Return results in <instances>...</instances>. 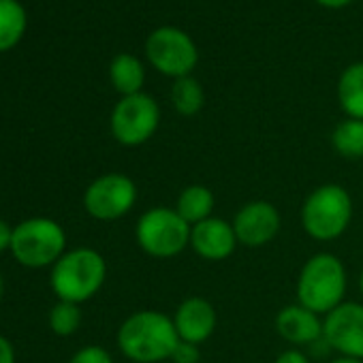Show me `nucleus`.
<instances>
[{"mask_svg": "<svg viewBox=\"0 0 363 363\" xmlns=\"http://www.w3.org/2000/svg\"><path fill=\"white\" fill-rule=\"evenodd\" d=\"M107 276L105 259L92 248H77L62 255L52 269V289L60 301L82 303L99 293Z\"/></svg>", "mask_w": 363, "mask_h": 363, "instance_id": "7ed1b4c3", "label": "nucleus"}, {"mask_svg": "<svg viewBox=\"0 0 363 363\" xmlns=\"http://www.w3.org/2000/svg\"><path fill=\"white\" fill-rule=\"evenodd\" d=\"M216 320L218 318H216L214 306L203 297L184 299L173 314V325H175L179 340L191 342V344L206 342L214 333Z\"/></svg>", "mask_w": 363, "mask_h": 363, "instance_id": "f8f14e48", "label": "nucleus"}, {"mask_svg": "<svg viewBox=\"0 0 363 363\" xmlns=\"http://www.w3.org/2000/svg\"><path fill=\"white\" fill-rule=\"evenodd\" d=\"M316 3L323 7H329V9H340V7H346L348 3H352V0H316Z\"/></svg>", "mask_w": 363, "mask_h": 363, "instance_id": "bb28decb", "label": "nucleus"}, {"mask_svg": "<svg viewBox=\"0 0 363 363\" xmlns=\"http://www.w3.org/2000/svg\"><path fill=\"white\" fill-rule=\"evenodd\" d=\"M26 30V11L18 0H0V54L13 50Z\"/></svg>", "mask_w": 363, "mask_h": 363, "instance_id": "a211bd4d", "label": "nucleus"}, {"mask_svg": "<svg viewBox=\"0 0 363 363\" xmlns=\"http://www.w3.org/2000/svg\"><path fill=\"white\" fill-rule=\"evenodd\" d=\"M350 218L352 199L340 184H323L314 189L301 208V227L318 242L337 240L348 229Z\"/></svg>", "mask_w": 363, "mask_h": 363, "instance_id": "20e7f679", "label": "nucleus"}, {"mask_svg": "<svg viewBox=\"0 0 363 363\" xmlns=\"http://www.w3.org/2000/svg\"><path fill=\"white\" fill-rule=\"evenodd\" d=\"M0 297H3V276H0Z\"/></svg>", "mask_w": 363, "mask_h": 363, "instance_id": "c756f323", "label": "nucleus"}, {"mask_svg": "<svg viewBox=\"0 0 363 363\" xmlns=\"http://www.w3.org/2000/svg\"><path fill=\"white\" fill-rule=\"evenodd\" d=\"M175 212L182 216V220H186L191 227L212 218L214 212V195L208 186L203 184H191L179 193Z\"/></svg>", "mask_w": 363, "mask_h": 363, "instance_id": "2eb2a0df", "label": "nucleus"}, {"mask_svg": "<svg viewBox=\"0 0 363 363\" xmlns=\"http://www.w3.org/2000/svg\"><path fill=\"white\" fill-rule=\"evenodd\" d=\"M82 323V312L77 303L71 301H58L50 312V327L58 335H71L77 331Z\"/></svg>", "mask_w": 363, "mask_h": 363, "instance_id": "412c9836", "label": "nucleus"}, {"mask_svg": "<svg viewBox=\"0 0 363 363\" xmlns=\"http://www.w3.org/2000/svg\"><path fill=\"white\" fill-rule=\"evenodd\" d=\"M276 331L289 344H312L323 337V320L301 303L284 306L276 316Z\"/></svg>", "mask_w": 363, "mask_h": 363, "instance_id": "4468645a", "label": "nucleus"}, {"mask_svg": "<svg viewBox=\"0 0 363 363\" xmlns=\"http://www.w3.org/2000/svg\"><path fill=\"white\" fill-rule=\"evenodd\" d=\"M11 240H13V229L5 220H0V252L11 248Z\"/></svg>", "mask_w": 363, "mask_h": 363, "instance_id": "a878e982", "label": "nucleus"}, {"mask_svg": "<svg viewBox=\"0 0 363 363\" xmlns=\"http://www.w3.org/2000/svg\"><path fill=\"white\" fill-rule=\"evenodd\" d=\"M346 269L344 263L331 252L310 257L297 278V301L316 312L329 314L344 301Z\"/></svg>", "mask_w": 363, "mask_h": 363, "instance_id": "f03ea898", "label": "nucleus"}, {"mask_svg": "<svg viewBox=\"0 0 363 363\" xmlns=\"http://www.w3.org/2000/svg\"><path fill=\"white\" fill-rule=\"evenodd\" d=\"M171 103L177 109V113H182V116L199 113L203 109V103H206V94H203L201 84L191 75L175 79L173 88H171Z\"/></svg>", "mask_w": 363, "mask_h": 363, "instance_id": "aec40b11", "label": "nucleus"}, {"mask_svg": "<svg viewBox=\"0 0 363 363\" xmlns=\"http://www.w3.org/2000/svg\"><path fill=\"white\" fill-rule=\"evenodd\" d=\"M333 150L350 160L363 158V120L348 118L333 128L331 135Z\"/></svg>", "mask_w": 363, "mask_h": 363, "instance_id": "6ab92c4d", "label": "nucleus"}, {"mask_svg": "<svg viewBox=\"0 0 363 363\" xmlns=\"http://www.w3.org/2000/svg\"><path fill=\"white\" fill-rule=\"evenodd\" d=\"M191 225L171 208H152L141 214L135 235L141 250L154 259H171L191 246Z\"/></svg>", "mask_w": 363, "mask_h": 363, "instance_id": "39448f33", "label": "nucleus"}, {"mask_svg": "<svg viewBox=\"0 0 363 363\" xmlns=\"http://www.w3.org/2000/svg\"><path fill=\"white\" fill-rule=\"evenodd\" d=\"M109 77L113 88L122 94V96H130V94H139L141 86H143V65L130 56V54H120L111 60L109 67Z\"/></svg>", "mask_w": 363, "mask_h": 363, "instance_id": "f3484780", "label": "nucleus"}, {"mask_svg": "<svg viewBox=\"0 0 363 363\" xmlns=\"http://www.w3.org/2000/svg\"><path fill=\"white\" fill-rule=\"evenodd\" d=\"M340 107L348 118L363 120V62L350 65L337 82Z\"/></svg>", "mask_w": 363, "mask_h": 363, "instance_id": "dca6fc26", "label": "nucleus"}, {"mask_svg": "<svg viewBox=\"0 0 363 363\" xmlns=\"http://www.w3.org/2000/svg\"><path fill=\"white\" fill-rule=\"evenodd\" d=\"M0 363H16V352L13 346L7 337L0 335Z\"/></svg>", "mask_w": 363, "mask_h": 363, "instance_id": "393cba45", "label": "nucleus"}, {"mask_svg": "<svg viewBox=\"0 0 363 363\" xmlns=\"http://www.w3.org/2000/svg\"><path fill=\"white\" fill-rule=\"evenodd\" d=\"M201 359V350H199V344H191V342H184L179 340L173 354H171V361L173 363H199Z\"/></svg>", "mask_w": 363, "mask_h": 363, "instance_id": "5701e85b", "label": "nucleus"}, {"mask_svg": "<svg viewBox=\"0 0 363 363\" xmlns=\"http://www.w3.org/2000/svg\"><path fill=\"white\" fill-rule=\"evenodd\" d=\"M147 60L169 77H186L195 69L199 54L193 39L173 26H162L147 37L145 43Z\"/></svg>", "mask_w": 363, "mask_h": 363, "instance_id": "0eeeda50", "label": "nucleus"}, {"mask_svg": "<svg viewBox=\"0 0 363 363\" xmlns=\"http://www.w3.org/2000/svg\"><path fill=\"white\" fill-rule=\"evenodd\" d=\"M137 186L128 175L107 173L96 177L86 189L84 208L96 220H116L133 210Z\"/></svg>", "mask_w": 363, "mask_h": 363, "instance_id": "1a4fd4ad", "label": "nucleus"}, {"mask_svg": "<svg viewBox=\"0 0 363 363\" xmlns=\"http://www.w3.org/2000/svg\"><path fill=\"white\" fill-rule=\"evenodd\" d=\"M331 363H363L361 359H350V357H337L335 361H331Z\"/></svg>", "mask_w": 363, "mask_h": 363, "instance_id": "cd10ccee", "label": "nucleus"}, {"mask_svg": "<svg viewBox=\"0 0 363 363\" xmlns=\"http://www.w3.org/2000/svg\"><path fill=\"white\" fill-rule=\"evenodd\" d=\"M179 335L173 318L156 310L130 314L118 329V346L135 363H160L171 359Z\"/></svg>", "mask_w": 363, "mask_h": 363, "instance_id": "f257e3e1", "label": "nucleus"}, {"mask_svg": "<svg viewBox=\"0 0 363 363\" xmlns=\"http://www.w3.org/2000/svg\"><path fill=\"white\" fill-rule=\"evenodd\" d=\"M160 109L156 101L143 92L122 96L111 113V133L122 145H141L158 128Z\"/></svg>", "mask_w": 363, "mask_h": 363, "instance_id": "6e6552de", "label": "nucleus"}, {"mask_svg": "<svg viewBox=\"0 0 363 363\" xmlns=\"http://www.w3.org/2000/svg\"><path fill=\"white\" fill-rule=\"evenodd\" d=\"M323 340L342 357L363 361V306L342 301L335 310L325 314Z\"/></svg>", "mask_w": 363, "mask_h": 363, "instance_id": "9d476101", "label": "nucleus"}, {"mask_svg": "<svg viewBox=\"0 0 363 363\" xmlns=\"http://www.w3.org/2000/svg\"><path fill=\"white\" fill-rule=\"evenodd\" d=\"M274 363H310V359H308L301 350H297V348H289V350L280 352V354H278V359H276Z\"/></svg>", "mask_w": 363, "mask_h": 363, "instance_id": "b1692460", "label": "nucleus"}, {"mask_svg": "<svg viewBox=\"0 0 363 363\" xmlns=\"http://www.w3.org/2000/svg\"><path fill=\"white\" fill-rule=\"evenodd\" d=\"M67 246L62 227L52 218H30L13 229L11 252L26 267H45L56 263Z\"/></svg>", "mask_w": 363, "mask_h": 363, "instance_id": "423d86ee", "label": "nucleus"}, {"mask_svg": "<svg viewBox=\"0 0 363 363\" xmlns=\"http://www.w3.org/2000/svg\"><path fill=\"white\" fill-rule=\"evenodd\" d=\"M233 231L242 246L261 248L269 244L280 231V212L269 201H250L233 218Z\"/></svg>", "mask_w": 363, "mask_h": 363, "instance_id": "9b49d317", "label": "nucleus"}, {"mask_svg": "<svg viewBox=\"0 0 363 363\" xmlns=\"http://www.w3.org/2000/svg\"><path fill=\"white\" fill-rule=\"evenodd\" d=\"M233 225L223 218H208L191 229V246L206 261H225L238 246Z\"/></svg>", "mask_w": 363, "mask_h": 363, "instance_id": "ddd939ff", "label": "nucleus"}, {"mask_svg": "<svg viewBox=\"0 0 363 363\" xmlns=\"http://www.w3.org/2000/svg\"><path fill=\"white\" fill-rule=\"evenodd\" d=\"M71 363H113L111 354L101 348V346H86L82 350H77L71 359Z\"/></svg>", "mask_w": 363, "mask_h": 363, "instance_id": "4be33fe9", "label": "nucleus"}, {"mask_svg": "<svg viewBox=\"0 0 363 363\" xmlns=\"http://www.w3.org/2000/svg\"><path fill=\"white\" fill-rule=\"evenodd\" d=\"M359 286H361V293H363V272H361V278H359Z\"/></svg>", "mask_w": 363, "mask_h": 363, "instance_id": "c85d7f7f", "label": "nucleus"}]
</instances>
